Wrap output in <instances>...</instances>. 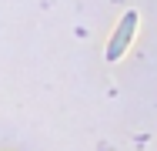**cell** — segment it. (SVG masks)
Listing matches in <instances>:
<instances>
[{
    "mask_svg": "<svg viewBox=\"0 0 157 151\" xmlns=\"http://www.w3.org/2000/svg\"><path fill=\"white\" fill-rule=\"evenodd\" d=\"M134 30H137V10H127L121 17V24H117V30H114V37H110V44H107V60H121V54L127 51V44L134 37Z\"/></svg>",
    "mask_w": 157,
    "mask_h": 151,
    "instance_id": "obj_1",
    "label": "cell"
}]
</instances>
